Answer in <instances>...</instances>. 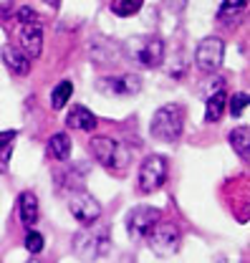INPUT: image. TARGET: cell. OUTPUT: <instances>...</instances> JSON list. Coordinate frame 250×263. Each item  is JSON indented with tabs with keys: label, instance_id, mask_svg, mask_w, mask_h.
Returning a JSON list of instances; mask_svg holds the SVG:
<instances>
[{
	"label": "cell",
	"instance_id": "6da1fadb",
	"mask_svg": "<svg viewBox=\"0 0 250 263\" xmlns=\"http://www.w3.org/2000/svg\"><path fill=\"white\" fill-rule=\"evenodd\" d=\"M89 149H91L96 162L111 172H124L131 162V152L114 137H91Z\"/></svg>",
	"mask_w": 250,
	"mask_h": 263
},
{
	"label": "cell",
	"instance_id": "7a4b0ae2",
	"mask_svg": "<svg viewBox=\"0 0 250 263\" xmlns=\"http://www.w3.org/2000/svg\"><path fill=\"white\" fill-rule=\"evenodd\" d=\"M152 137L159 142H177L185 132V111L180 104H167V106H159L152 117V124H149Z\"/></svg>",
	"mask_w": 250,
	"mask_h": 263
},
{
	"label": "cell",
	"instance_id": "3957f363",
	"mask_svg": "<svg viewBox=\"0 0 250 263\" xmlns=\"http://www.w3.org/2000/svg\"><path fill=\"white\" fill-rule=\"evenodd\" d=\"M111 251V235L106 226L99 228H84L73 235V253L84 261H96Z\"/></svg>",
	"mask_w": 250,
	"mask_h": 263
},
{
	"label": "cell",
	"instance_id": "277c9868",
	"mask_svg": "<svg viewBox=\"0 0 250 263\" xmlns=\"http://www.w3.org/2000/svg\"><path fill=\"white\" fill-rule=\"evenodd\" d=\"M147 243L149 248L155 251L157 256L167 258V256H175L182 246V233L175 223H157L152 233L147 235Z\"/></svg>",
	"mask_w": 250,
	"mask_h": 263
},
{
	"label": "cell",
	"instance_id": "5b68a950",
	"mask_svg": "<svg viewBox=\"0 0 250 263\" xmlns=\"http://www.w3.org/2000/svg\"><path fill=\"white\" fill-rule=\"evenodd\" d=\"M225 61V41L218 35H207L195 48V64L205 73H215Z\"/></svg>",
	"mask_w": 250,
	"mask_h": 263
},
{
	"label": "cell",
	"instance_id": "8992f818",
	"mask_svg": "<svg viewBox=\"0 0 250 263\" xmlns=\"http://www.w3.org/2000/svg\"><path fill=\"white\" fill-rule=\"evenodd\" d=\"M167 182V160L159 155H149L144 162L139 164L137 172V185L142 193H155Z\"/></svg>",
	"mask_w": 250,
	"mask_h": 263
},
{
	"label": "cell",
	"instance_id": "52a82bcc",
	"mask_svg": "<svg viewBox=\"0 0 250 263\" xmlns=\"http://www.w3.org/2000/svg\"><path fill=\"white\" fill-rule=\"evenodd\" d=\"M68 210H71V215H73L81 226H86V228L94 226L96 220L101 218V202H99L94 195L84 193V190H76V193L68 195Z\"/></svg>",
	"mask_w": 250,
	"mask_h": 263
},
{
	"label": "cell",
	"instance_id": "ba28073f",
	"mask_svg": "<svg viewBox=\"0 0 250 263\" xmlns=\"http://www.w3.org/2000/svg\"><path fill=\"white\" fill-rule=\"evenodd\" d=\"M126 230L131 233V238H147L152 228L159 223V210L152 205H137L134 210L126 213Z\"/></svg>",
	"mask_w": 250,
	"mask_h": 263
},
{
	"label": "cell",
	"instance_id": "9c48e42d",
	"mask_svg": "<svg viewBox=\"0 0 250 263\" xmlns=\"http://www.w3.org/2000/svg\"><path fill=\"white\" fill-rule=\"evenodd\" d=\"M18 43H21V53L31 61V59H38L41 51H43V26L35 21V23H26L18 28Z\"/></svg>",
	"mask_w": 250,
	"mask_h": 263
},
{
	"label": "cell",
	"instance_id": "30bf717a",
	"mask_svg": "<svg viewBox=\"0 0 250 263\" xmlns=\"http://www.w3.org/2000/svg\"><path fill=\"white\" fill-rule=\"evenodd\" d=\"M96 86L101 91H109V94H137L142 91V79L137 73H122V76H106V79H99Z\"/></svg>",
	"mask_w": 250,
	"mask_h": 263
},
{
	"label": "cell",
	"instance_id": "8fae6325",
	"mask_svg": "<svg viewBox=\"0 0 250 263\" xmlns=\"http://www.w3.org/2000/svg\"><path fill=\"white\" fill-rule=\"evenodd\" d=\"M137 59H139V64L147 66V68L162 66V61H164V41L157 38V35L144 38L142 46H139V51H137Z\"/></svg>",
	"mask_w": 250,
	"mask_h": 263
},
{
	"label": "cell",
	"instance_id": "7c38bea8",
	"mask_svg": "<svg viewBox=\"0 0 250 263\" xmlns=\"http://www.w3.org/2000/svg\"><path fill=\"white\" fill-rule=\"evenodd\" d=\"M96 124H99L96 114L91 111V109L81 106V104L71 106V109H68V114H66V127H68V129H76V132H94Z\"/></svg>",
	"mask_w": 250,
	"mask_h": 263
},
{
	"label": "cell",
	"instance_id": "4fadbf2b",
	"mask_svg": "<svg viewBox=\"0 0 250 263\" xmlns=\"http://www.w3.org/2000/svg\"><path fill=\"white\" fill-rule=\"evenodd\" d=\"M15 213H18V220L26 226V228H31L38 223V197L33 195V193H21L18 195V202H15Z\"/></svg>",
	"mask_w": 250,
	"mask_h": 263
},
{
	"label": "cell",
	"instance_id": "5bb4252c",
	"mask_svg": "<svg viewBox=\"0 0 250 263\" xmlns=\"http://www.w3.org/2000/svg\"><path fill=\"white\" fill-rule=\"evenodd\" d=\"M3 61H5V66H8L15 76H26V73L31 71V61H28L18 48H13V46H5V48H3Z\"/></svg>",
	"mask_w": 250,
	"mask_h": 263
},
{
	"label": "cell",
	"instance_id": "9a60e30c",
	"mask_svg": "<svg viewBox=\"0 0 250 263\" xmlns=\"http://www.w3.org/2000/svg\"><path fill=\"white\" fill-rule=\"evenodd\" d=\"M48 155L59 162H66L71 157V137L66 132H56L51 139H48Z\"/></svg>",
	"mask_w": 250,
	"mask_h": 263
},
{
	"label": "cell",
	"instance_id": "2e32d148",
	"mask_svg": "<svg viewBox=\"0 0 250 263\" xmlns=\"http://www.w3.org/2000/svg\"><path fill=\"white\" fill-rule=\"evenodd\" d=\"M225 106H227V91L218 89L213 97L207 99V104H205V119L207 122H218L220 117L225 114Z\"/></svg>",
	"mask_w": 250,
	"mask_h": 263
},
{
	"label": "cell",
	"instance_id": "e0dca14e",
	"mask_svg": "<svg viewBox=\"0 0 250 263\" xmlns=\"http://www.w3.org/2000/svg\"><path fill=\"white\" fill-rule=\"evenodd\" d=\"M230 144H233V149L245 160L250 152V129L248 127H238V129L230 132Z\"/></svg>",
	"mask_w": 250,
	"mask_h": 263
},
{
	"label": "cell",
	"instance_id": "ac0fdd59",
	"mask_svg": "<svg viewBox=\"0 0 250 263\" xmlns=\"http://www.w3.org/2000/svg\"><path fill=\"white\" fill-rule=\"evenodd\" d=\"M144 8V3L142 0H114V3H109V10L114 13V15H137L139 10Z\"/></svg>",
	"mask_w": 250,
	"mask_h": 263
},
{
	"label": "cell",
	"instance_id": "d6986e66",
	"mask_svg": "<svg viewBox=\"0 0 250 263\" xmlns=\"http://www.w3.org/2000/svg\"><path fill=\"white\" fill-rule=\"evenodd\" d=\"M71 94H73V84H71V81L56 84V89L51 91V106H53V109H63L66 101L71 99Z\"/></svg>",
	"mask_w": 250,
	"mask_h": 263
},
{
	"label": "cell",
	"instance_id": "ffe728a7",
	"mask_svg": "<svg viewBox=\"0 0 250 263\" xmlns=\"http://www.w3.org/2000/svg\"><path fill=\"white\" fill-rule=\"evenodd\" d=\"M248 5L245 3H235V0H230V3H222L218 10V21L220 23H225L227 18H235V15H243V10H245Z\"/></svg>",
	"mask_w": 250,
	"mask_h": 263
},
{
	"label": "cell",
	"instance_id": "44dd1931",
	"mask_svg": "<svg viewBox=\"0 0 250 263\" xmlns=\"http://www.w3.org/2000/svg\"><path fill=\"white\" fill-rule=\"evenodd\" d=\"M43 246H46V240H43V235H41L38 230H28V233H26V248H28V253L38 256V253L43 251Z\"/></svg>",
	"mask_w": 250,
	"mask_h": 263
},
{
	"label": "cell",
	"instance_id": "7402d4cb",
	"mask_svg": "<svg viewBox=\"0 0 250 263\" xmlns=\"http://www.w3.org/2000/svg\"><path fill=\"white\" fill-rule=\"evenodd\" d=\"M245 106H248V94H245V91H235V94L230 97V114H233V117H240Z\"/></svg>",
	"mask_w": 250,
	"mask_h": 263
},
{
	"label": "cell",
	"instance_id": "603a6c76",
	"mask_svg": "<svg viewBox=\"0 0 250 263\" xmlns=\"http://www.w3.org/2000/svg\"><path fill=\"white\" fill-rule=\"evenodd\" d=\"M15 139V129H5V132H0V157L5 160L8 157V144Z\"/></svg>",
	"mask_w": 250,
	"mask_h": 263
},
{
	"label": "cell",
	"instance_id": "cb8c5ba5",
	"mask_svg": "<svg viewBox=\"0 0 250 263\" xmlns=\"http://www.w3.org/2000/svg\"><path fill=\"white\" fill-rule=\"evenodd\" d=\"M28 263H41V261H38V258H31V261H28Z\"/></svg>",
	"mask_w": 250,
	"mask_h": 263
}]
</instances>
